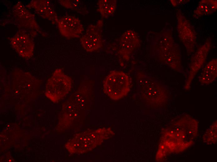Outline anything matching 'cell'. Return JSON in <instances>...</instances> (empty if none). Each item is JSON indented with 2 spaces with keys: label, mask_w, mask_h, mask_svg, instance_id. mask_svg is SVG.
Returning <instances> with one entry per match:
<instances>
[{
  "label": "cell",
  "mask_w": 217,
  "mask_h": 162,
  "mask_svg": "<svg viewBox=\"0 0 217 162\" xmlns=\"http://www.w3.org/2000/svg\"><path fill=\"white\" fill-rule=\"evenodd\" d=\"M114 134L110 128L86 130L76 134L69 143V149L72 153L83 154L92 150Z\"/></svg>",
  "instance_id": "6da1fadb"
},
{
  "label": "cell",
  "mask_w": 217,
  "mask_h": 162,
  "mask_svg": "<svg viewBox=\"0 0 217 162\" xmlns=\"http://www.w3.org/2000/svg\"><path fill=\"white\" fill-rule=\"evenodd\" d=\"M162 34V40L159 44L160 59L173 70L183 73L180 48L174 40L172 30L168 28Z\"/></svg>",
  "instance_id": "7a4b0ae2"
},
{
  "label": "cell",
  "mask_w": 217,
  "mask_h": 162,
  "mask_svg": "<svg viewBox=\"0 0 217 162\" xmlns=\"http://www.w3.org/2000/svg\"><path fill=\"white\" fill-rule=\"evenodd\" d=\"M129 86L128 75L118 71L111 72L105 78L103 85L105 93L115 100L125 95L129 91Z\"/></svg>",
  "instance_id": "3957f363"
},
{
  "label": "cell",
  "mask_w": 217,
  "mask_h": 162,
  "mask_svg": "<svg viewBox=\"0 0 217 162\" xmlns=\"http://www.w3.org/2000/svg\"><path fill=\"white\" fill-rule=\"evenodd\" d=\"M72 86L71 78L60 69H56L48 79L46 85V91L53 101H57L66 95Z\"/></svg>",
  "instance_id": "277c9868"
},
{
  "label": "cell",
  "mask_w": 217,
  "mask_h": 162,
  "mask_svg": "<svg viewBox=\"0 0 217 162\" xmlns=\"http://www.w3.org/2000/svg\"><path fill=\"white\" fill-rule=\"evenodd\" d=\"M176 15V29L179 39L185 47L187 54L190 55L195 52L197 42L196 33L181 9L177 10Z\"/></svg>",
  "instance_id": "5b68a950"
},
{
  "label": "cell",
  "mask_w": 217,
  "mask_h": 162,
  "mask_svg": "<svg viewBox=\"0 0 217 162\" xmlns=\"http://www.w3.org/2000/svg\"><path fill=\"white\" fill-rule=\"evenodd\" d=\"M12 14L17 24L22 29L26 31L34 37L38 33L44 35V33L36 22L34 15L21 2H18L13 7Z\"/></svg>",
  "instance_id": "8992f818"
},
{
  "label": "cell",
  "mask_w": 217,
  "mask_h": 162,
  "mask_svg": "<svg viewBox=\"0 0 217 162\" xmlns=\"http://www.w3.org/2000/svg\"><path fill=\"white\" fill-rule=\"evenodd\" d=\"M211 45L210 38H207L193 55L190 63L188 74L185 81L184 89L190 88L192 82L198 71L203 66L210 51Z\"/></svg>",
  "instance_id": "52a82bcc"
},
{
  "label": "cell",
  "mask_w": 217,
  "mask_h": 162,
  "mask_svg": "<svg viewBox=\"0 0 217 162\" xmlns=\"http://www.w3.org/2000/svg\"><path fill=\"white\" fill-rule=\"evenodd\" d=\"M32 39L26 31L20 29L9 40L11 46L20 55L28 59L33 54L34 44Z\"/></svg>",
  "instance_id": "ba28073f"
},
{
  "label": "cell",
  "mask_w": 217,
  "mask_h": 162,
  "mask_svg": "<svg viewBox=\"0 0 217 162\" xmlns=\"http://www.w3.org/2000/svg\"><path fill=\"white\" fill-rule=\"evenodd\" d=\"M102 21L90 25L80 39L81 43L87 51L92 52L101 47L102 44Z\"/></svg>",
  "instance_id": "9c48e42d"
},
{
  "label": "cell",
  "mask_w": 217,
  "mask_h": 162,
  "mask_svg": "<svg viewBox=\"0 0 217 162\" xmlns=\"http://www.w3.org/2000/svg\"><path fill=\"white\" fill-rule=\"evenodd\" d=\"M57 24L61 34L67 38L80 37L84 32L80 21L74 16H65L59 19Z\"/></svg>",
  "instance_id": "30bf717a"
},
{
  "label": "cell",
  "mask_w": 217,
  "mask_h": 162,
  "mask_svg": "<svg viewBox=\"0 0 217 162\" xmlns=\"http://www.w3.org/2000/svg\"><path fill=\"white\" fill-rule=\"evenodd\" d=\"M31 8L38 15L50 21L53 24L58 23L59 19L52 2L48 0L32 1L26 6Z\"/></svg>",
  "instance_id": "8fae6325"
},
{
  "label": "cell",
  "mask_w": 217,
  "mask_h": 162,
  "mask_svg": "<svg viewBox=\"0 0 217 162\" xmlns=\"http://www.w3.org/2000/svg\"><path fill=\"white\" fill-rule=\"evenodd\" d=\"M139 38L134 31L129 30L124 32L121 36L119 51L123 56L128 55L139 44Z\"/></svg>",
  "instance_id": "7c38bea8"
},
{
  "label": "cell",
  "mask_w": 217,
  "mask_h": 162,
  "mask_svg": "<svg viewBox=\"0 0 217 162\" xmlns=\"http://www.w3.org/2000/svg\"><path fill=\"white\" fill-rule=\"evenodd\" d=\"M217 75V59H214L209 61L205 66L198 77L199 81L202 85H208L215 80Z\"/></svg>",
  "instance_id": "4fadbf2b"
},
{
  "label": "cell",
  "mask_w": 217,
  "mask_h": 162,
  "mask_svg": "<svg viewBox=\"0 0 217 162\" xmlns=\"http://www.w3.org/2000/svg\"><path fill=\"white\" fill-rule=\"evenodd\" d=\"M145 91L146 96L152 102L162 101V97L165 96V89L161 85L157 82L148 83L145 85Z\"/></svg>",
  "instance_id": "5bb4252c"
},
{
  "label": "cell",
  "mask_w": 217,
  "mask_h": 162,
  "mask_svg": "<svg viewBox=\"0 0 217 162\" xmlns=\"http://www.w3.org/2000/svg\"><path fill=\"white\" fill-rule=\"evenodd\" d=\"M217 9L216 0H202L194 10L193 16L198 19L202 16H209L216 12Z\"/></svg>",
  "instance_id": "9a60e30c"
},
{
  "label": "cell",
  "mask_w": 217,
  "mask_h": 162,
  "mask_svg": "<svg viewBox=\"0 0 217 162\" xmlns=\"http://www.w3.org/2000/svg\"><path fill=\"white\" fill-rule=\"evenodd\" d=\"M115 0H99L97 3L98 11L102 17L107 18L112 16L117 7Z\"/></svg>",
  "instance_id": "2e32d148"
},
{
  "label": "cell",
  "mask_w": 217,
  "mask_h": 162,
  "mask_svg": "<svg viewBox=\"0 0 217 162\" xmlns=\"http://www.w3.org/2000/svg\"><path fill=\"white\" fill-rule=\"evenodd\" d=\"M60 3L64 7L80 12L86 11L85 7L82 2L79 0H59Z\"/></svg>",
  "instance_id": "e0dca14e"
},
{
  "label": "cell",
  "mask_w": 217,
  "mask_h": 162,
  "mask_svg": "<svg viewBox=\"0 0 217 162\" xmlns=\"http://www.w3.org/2000/svg\"><path fill=\"white\" fill-rule=\"evenodd\" d=\"M170 1L172 5L174 7L183 5L189 2V0H171Z\"/></svg>",
  "instance_id": "ac0fdd59"
}]
</instances>
